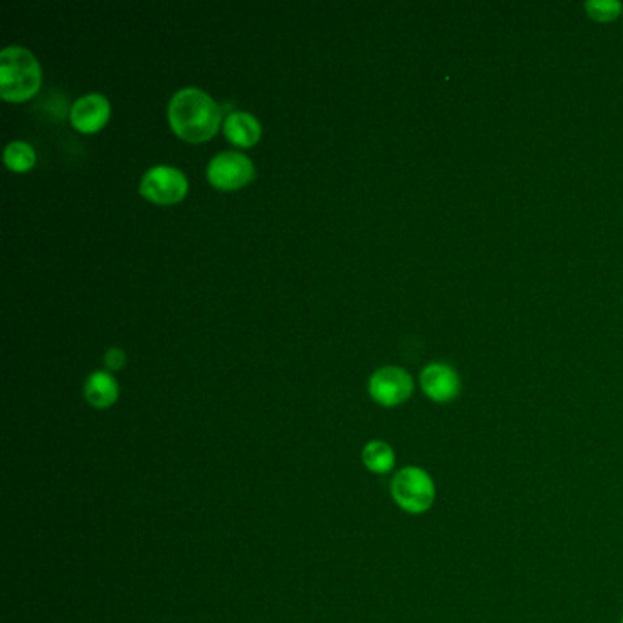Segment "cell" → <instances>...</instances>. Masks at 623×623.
Masks as SVG:
<instances>
[{"label": "cell", "instance_id": "3957f363", "mask_svg": "<svg viewBox=\"0 0 623 623\" xmlns=\"http://www.w3.org/2000/svg\"><path fill=\"white\" fill-rule=\"evenodd\" d=\"M391 499L406 514L421 516L435 503L437 488L433 477L421 466H404L395 472L390 483Z\"/></svg>", "mask_w": 623, "mask_h": 623}, {"label": "cell", "instance_id": "9c48e42d", "mask_svg": "<svg viewBox=\"0 0 623 623\" xmlns=\"http://www.w3.org/2000/svg\"><path fill=\"white\" fill-rule=\"evenodd\" d=\"M225 136L227 139L238 145V147H253L254 143L262 136V125L260 121L247 112H233L225 119Z\"/></svg>", "mask_w": 623, "mask_h": 623}, {"label": "cell", "instance_id": "5b68a950", "mask_svg": "<svg viewBox=\"0 0 623 623\" xmlns=\"http://www.w3.org/2000/svg\"><path fill=\"white\" fill-rule=\"evenodd\" d=\"M251 159L240 152H222L212 158L207 167V178L216 189L236 191L253 180Z\"/></svg>", "mask_w": 623, "mask_h": 623}, {"label": "cell", "instance_id": "5bb4252c", "mask_svg": "<svg viewBox=\"0 0 623 623\" xmlns=\"http://www.w3.org/2000/svg\"><path fill=\"white\" fill-rule=\"evenodd\" d=\"M125 362H127V355L123 349L110 348L106 351L105 364L108 370H121Z\"/></svg>", "mask_w": 623, "mask_h": 623}, {"label": "cell", "instance_id": "7c38bea8", "mask_svg": "<svg viewBox=\"0 0 623 623\" xmlns=\"http://www.w3.org/2000/svg\"><path fill=\"white\" fill-rule=\"evenodd\" d=\"M4 161L11 170L24 172L35 165V150L24 141H13L4 152Z\"/></svg>", "mask_w": 623, "mask_h": 623}, {"label": "cell", "instance_id": "6da1fadb", "mask_svg": "<svg viewBox=\"0 0 623 623\" xmlns=\"http://www.w3.org/2000/svg\"><path fill=\"white\" fill-rule=\"evenodd\" d=\"M170 127L191 143H201L212 138L220 127L222 110L200 88H181L170 99Z\"/></svg>", "mask_w": 623, "mask_h": 623}, {"label": "cell", "instance_id": "30bf717a", "mask_svg": "<svg viewBox=\"0 0 623 623\" xmlns=\"http://www.w3.org/2000/svg\"><path fill=\"white\" fill-rule=\"evenodd\" d=\"M119 397L117 381L108 371H94L85 382V399L94 408H110Z\"/></svg>", "mask_w": 623, "mask_h": 623}, {"label": "cell", "instance_id": "4fadbf2b", "mask_svg": "<svg viewBox=\"0 0 623 623\" xmlns=\"http://www.w3.org/2000/svg\"><path fill=\"white\" fill-rule=\"evenodd\" d=\"M585 8L596 21H613L620 15L622 4L618 0H589Z\"/></svg>", "mask_w": 623, "mask_h": 623}, {"label": "cell", "instance_id": "9a60e30c", "mask_svg": "<svg viewBox=\"0 0 623 623\" xmlns=\"http://www.w3.org/2000/svg\"><path fill=\"white\" fill-rule=\"evenodd\" d=\"M620 623H623V616H622V622H620Z\"/></svg>", "mask_w": 623, "mask_h": 623}, {"label": "cell", "instance_id": "7a4b0ae2", "mask_svg": "<svg viewBox=\"0 0 623 623\" xmlns=\"http://www.w3.org/2000/svg\"><path fill=\"white\" fill-rule=\"evenodd\" d=\"M41 66L30 50L8 46L0 52V96L10 103H22L41 88Z\"/></svg>", "mask_w": 623, "mask_h": 623}, {"label": "cell", "instance_id": "8fae6325", "mask_svg": "<svg viewBox=\"0 0 623 623\" xmlns=\"http://www.w3.org/2000/svg\"><path fill=\"white\" fill-rule=\"evenodd\" d=\"M360 459H362V465L366 466L371 474H377V476L390 474L397 463V455L391 448V444L379 441V439L370 441L362 448Z\"/></svg>", "mask_w": 623, "mask_h": 623}, {"label": "cell", "instance_id": "ba28073f", "mask_svg": "<svg viewBox=\"0 0 623 623\" xmlns=\"http://www.w3.org/2000/svg\"><path fill=\"white\" fill-rule=\"evenodd\" d=\"M110 117V103L101 94H88L75 101L70 112V119L79 132L94 134L99 128L105 127Z\"/></svg>", "mask_w": 623, "mask_h": 623}, {"label": "cell", "instance_id": "8992f818", "mask_svg": "<svg viewBox=\"0 0 623 623\" xmlns=\"http://www.w3.org/2000/svg\"><path fill=\"white\" fill-rule=\"evenodd\" d=\"M413 393L412 375L397 366H384L370 379V395L381 406L393 408L408 401Z\"/></svg>", "mask_w": 623, "mask_h": 623}, {"label": "cell", "instance_id": "52a82bcc", "mask_svg": "<svg viewBox=\"0 0 623 623\" xmlns=\"http://www.w3.org/2000/svg\"><path fill=\"white\" fill-rule=\"evenodd\" d=\"M421 388L433 402H452L461 393V377L446 362H433L421 371Z\"/></svg>", "mask_w": 623, "mask_h": 623}, {"label": "cell", "instance_id": "277c9868", "mask_svg": "<svg viewBox=\"0 0 623 623\" xmlns=\"http://www.w3.org/2000/svg\"><path fill=\"white\" fill-rule=\"evenodd\" d=\"M189 189L187 178L181 170L174 167L159 165L148 170L141 180L139 191L147 200L159 203V205H172L180 201Z\"/></svg>", "mask_w": 623, "mask_h": 623}]
</instances>
